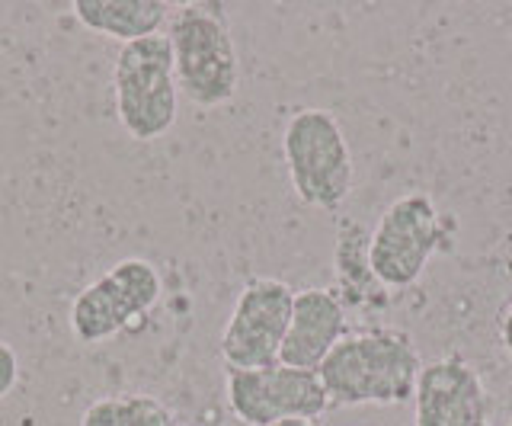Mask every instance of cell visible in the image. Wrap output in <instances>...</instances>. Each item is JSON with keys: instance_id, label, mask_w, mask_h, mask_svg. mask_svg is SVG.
<instances>
[{"instance_id": "obj_9", "label": "cell", "mask_w": 512, "mask_h": 426, "mask_svg": "<svg viewBox=\"0 0 512 426\" xmlns=\"http://www.w3.org/2000/svg\"><path fill=\"white\" fill-rule=\"evenodd\" d=\"M413 404L416 426H490L484 382L461 356L423 366Z\"/></svg>"}, {"instance_id": "obj_8", "label": "cell", "mask_w": 512, "mask_h": 426, "mask_svg": "<svg viewBox=\"0 0 512 426\" xmlns=\"http://www.w3.org/2000/svg\"><path fill=\"white\" fill-rule=\"evenodd\" d=\"M228 404L247 426H276L285 420H317L330 407L317 372L292 366L228 369Z\"/></svg>"}, {"instance_id": "obj_13", "label": "cell", "mask_w": 512, "mask_h": 426, "mask_svg": "<svg viewBox=\"0 0 512 426\" xmlns=\"http://www.w3.org/2000/svg\"><path fill=\"white\" fill-rule=\"evenodd\" d=\"M368 238L359 225L343 222L340 231V244H336V276H340V286L346 289V298H365V279L378 282L368 270Z\"/></svg>"}, {"instance_id": "obj_12", "label": "cell", "mask_w": 512, "mask_h": 426, "mask_svg": "<svg viewBox=\"0 0 512 426\" xmlns=\"http://www.w3.org/2000/svg\"><path fill=\"white\" fill-rule=\"evenodd\" d=\"M80 426H176V417L151 394H112L93 401Z\"/></svg>"}, {"instance_id": "obj_3", "label": "cell", "mask_w": 512, "mask_h": 426, "mask_svg": "<svg viewBox=\"0 0 512 426\" xmlns=\"http://www.w3.org/2000/svg\"><path fill=\"white\" fill-rule=\"evenodd\" d=\"M112 84H116L119 122L135 141H154L173 129L180 113V84H176L170 39L164 33L122 45Z\"/></svg>"}, {"instance_id": "obj_7", "label": "cell", "mask_w": 512, "mask_h": 426, "mask_svg": "<svg viewBox=\"0 0 512 426\" xmlns=\"http://www.w3.org/2000/svg\"><path fill=\"white\" fill-rule=\"evenodd\" d=\"M160 298V276L148 260L128 257L80 292L71 305V330L84 343H103L144 318Z\"/></svg>"}, {"instance_id": "obj_10", "label": "cell", "mask_w": 512, "mask_h": 426, "mask_svg": "<svg viewBox=\"0 0 512 426\" xmlns=\"http://www.w3.org/2000/svg\"><path fill=\"white\" fill-rule=\"evenodd\" d=\"M346 305L330 289H301L295 292L292 321L282 343L279 362L292 369L317 372L333 346L346 337Z\"/></svg>"}, {"instance_id": "obj_16", "label": "cell", "mask_w": 512, "mask_h": 426, "mask_svg": "<svg viewBox=\"0 0 512 426\" xmlns=\"http://www.w3.org/2000/svg\"><path fill=\"white\" fill-rule=\"evenodd\" d=\"M276 426H324L320 420H285V423H276Z\"/></svg>"}, {"instance_id": "obj_15", "label": "cell", "mask_w": 512, "mask_h": 426, "mask_svg": "<svg viewBox=\"0 0 512 426\" xmlns=\"http://www.w3.org/2000/svg\"><path fill=\"white\" fill-rule=\"evenodd\" d=\"M500 340L506 346V353L512 356V302H509V308L503 311V318H500Z\"/></svg>"}, {"instance_id": "obj_1", "label": "cell", "mask_w": 512, "mask_h": 426, "mask_svg": "<svg viewBox=\"0 0 512 426\" xmlns=\"http://www.w3.org/2000/svg\"><path fill=\"white\" fill-rule=\"evenodd\" d=\"M423 359L413 337L397 327L346 334L320 362V382L330 404H404L416 394Z\"/></svg>"}, {"instance_id": "obj_2", "label": "cell", "mask_w": 512, "mask_h": 426, "mask_svg": "<svg viewBox=\"0 0 512 426\" xmlns=\"http://www.w3.org/2000/svg\"><path fill=\"white\" fill-rule=\"evenodd\" d=\"M167 39L180 93L196 106H224L237 97L240 61L228 17L218 4H183L170 13Z\"/></svg>"}, {"instance_id": "obj_5", "label": "cell", "mask_w": 512, "mask_h": 426, "mask_svg": "<svg viewBox=\"0 0 512 426\" xmlns=\"http://www.w3.org/2000/svg\"><path fill=\"white\" fill-rule=\"evenodd\" d=\"M455 222L436 209L426 193L394 199L368 238V270L388 289H407L452 234Z\"/></svg>"}, {"instance_id": "obj_14", "label": "cell", "mask_w": 512, "mask_h": 426, "mask_svg": "<svg viewBox=\"0 0 512 426\" xmlns=\"http://www.w3.org/2000/svg\"><path fill=\"white\" fill-rule=\"evenodd\" d=\"M16 378H20V359H16L13 346L0 340V401L13 391Z\"/></svg>"}, {"instance_id": "obj_11", "label": "cell", "mask_w": 512, "mask_h": 426, "mask_svg": "<svg viewBox=\"0 0 512 426\" xmlns=\"http://www.w3.org/2000/svg\"><path fill=\"white\" fill-rule=\"evenodd\" d=\"M71 7L87 29L122 45L157 36L173 10L164 0H74Z\"/></svg>"}, {"instance_id": "obj_4", "label": "cell", "mask_w": 512, "mask_h": 426, "mask_svg": "<svg viewBox=\"0 0 512 426\" xmlns=\"http://www.w3.org/2000/svg\"><path fill=\"white\" fill-rule=\"evenodd\" d=\"M282 154L295 196L311 209L336 212L352 189L349 141L327 109H301L285 125Z\"/></svg>"}, {"instance_id": "obj_6", "label": "cell", "mask_w": 512, "mask_h": 426, "mask_svg": "<svg viewBox=\"0 0 512 426\" xmlns=\"http://www.w3.org/2000/svg\"><path fill=\"white\" fill-rule=\"evenodd\" d=\"M292 305L295 289L288 282L269 276L250 279L221 330V359L228 362V369L276 366L292 321Z\"/></svg>"}]
</instances>
